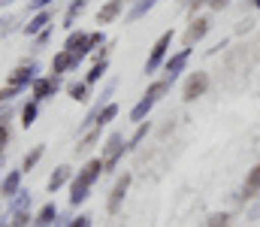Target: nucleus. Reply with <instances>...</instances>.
Masks as SVG:
<instances>
[{
	"label": "nucleus",
	"mask_w": 260,
	"mask_h": 227,
	"mask_svg": "<svg viewBox=\"0 0 260 227\" xmlns=\"http://www.w3.org/2000/svg\"><path fill=\"white\" fill-rule=\"evenodd\" d=\"M100 173H106L103 157H91V160L79 170V176H76V179H73V185H70V203H73V206H79V203H85V200H88L91 185L100 179Z\"/></svg>",
	"instance_id": "obj_1"
},
{
	"label": "nucleus",
	"mask_w": 260,
	"mask_h": 227,
	"mask_svg": "<svg viewBox=\"0 0 260 227\" xmlns=\"http://www.w3.org/2000/svg\"><path fill=\"white\" fill-rule=\"evenodd\" d=\"M170 46H173V30H164V34L157 37V43L151 46V55H148V61H145V73H154L157 67H164Z\"/></svg>",
	"instance_id": "obj_2"
},
{
	"label": "nucleus",
	"mask_w": 260,
	"mask_h": 227,
	"mask_svg": "<svg viewBox=\"0 0 260 227\" xmlns=\"http://www.w3.org/2000/svg\"><path fill=\"white\" fill-rule=\"evenodd\" d=\"M124 149H127L124 134H109V140H106V146H103V167L112 170V167L118 164V157L124 154Z\"/></svg>",
	"instance_id": "obj_3"
},
{
	"label": "nucleus",
	"mask_w": 260,
	"mask_h": 227,
	"mask_svg": "<svg viewBox=\"0 0 260 227\" xmlns=\"http://www.w3.org/2000/svg\"><path fill=\"white\" fill-rule=\"evenodd\" d=\"M206 88H209V73L197 70V73H191V79H188L185 88H182V100H185V103H194L197 97L206 94Z\"/></svg>",
	"instance_id": "obj_4"
},
{
	"label": "nucleus",
	"mask_w": 260,
	"mask_h": 227,
	"mask_svg": "<svg viewBox=\"0 0 260 227\" xmlns=\"http://www.w3.org/2000/svg\"><path fill=\"white\" fill-rule=\"evenodd\" d=\"M130 182H133V176L124 173L118 182H115V188H112V194H109V203H106V209H109V215H115L118 209H121V203H124V194H127Z\"/></svg>",
	"instance_id": "obj_5"
},
{
	"label": "nucleus",
	"mask_w": 260,
	"mask_h": 227,
	"mask_svg": "<svg viewBox=\"0 0 260 227\" xmlns=\"http://www.w3.org/2000/svg\"><path fill=\"white\" fill-rule=\"evenodd\" d=\"M64 49L82 61V58H85V55H91V49H94V46H91V34H70Z\"/></svg>",
	"instance_id": "obj_6"
},
{
	"label": "nucleus",
	"mask_w": 260,
	"mask_h": 227,
	"mask_svg": "<svg viewBox=\"0 0 260 227\" xmlns=\"http://www.w3.org/2000/svg\"><path fill=\"white\" fill-rule=\"evenodd\" d=\"M34 79H37V64L30 61V64H21V67H15V70L9 73V85H15V88H24L27 82L34 85Z\"/></svg>",
	"instance_id": "obj_7"
},
{
	"label": "nucleus",
	"mask_w": 260,
	"mask_h": 227,
	"mask_svg": "<svg viewBox=\"0 0 260 227\" xmlns=\"http://www.w3.org/2000/svg\"><path fill=\"white\" fill-rule=\"evenodd\" d=\"M188 61H191V49H182L179 55H173V58H167V61H164V70H167V79L173 82L176 76H179L182 70H185V64H188Z\"/></svg>",
	"instance_id": "obj_8"
},
{
	"label": "nucleus",
	"mask_w": 260,
	"mask_h": 227,
	"mask_svg": "<svg viewBox=\"0 0 260 227\" xmlns=\"http://www.w3.org/2000/svg\"><path fill=\"white\" fill-rule=\"evenodd\" d=\"M58 88H61V79L58 76H52V79H34V100L40 103V100L52 97Z\"/></svg>",
	"instance_id": "obj_9"
},
{
	"label": "nucleus",
	"mask_w": 260,
	"mask_h": 227,
	"mask_svg": "<svg viewBox=\"0 0 260 227\" xmlns=\"http://www.w3.org/2000/svg\"><path fill=\"white\" fill-rule=\"evenodd\" d=\"M49 24H52V12H49V9H40V12L24 24V34H27V37H37V34H43Z\"/></svg>",
	"instance_id": "obj_10"
},
{
	"label": "nucleus",
	"mask_w": 260,
	"mask_h": 227,
	"mask_svg": "<svg viewBox=\"0 0 260 227\" xmlns=\"http://www.w3.org/2000/svg\"><path fill=\"white\" fill-rule=\"evenodd\" d=\"M121 9H124V0H109L106 6H100V12H97V24H112V21L121 15Z\"/></svg>",
	"instance_id": "obj_11"
},
{
	"label": "nucleus",
	"mask_w": 260,
	"mask_h": 227,
	"mask_svg": "<svg viewBox=\"0 0 260 227\" xmlns=\"http://www.w3.org/2000/svg\"><path fill=\"white\" fill-rule=\"evenodd\" d=\"M209 27H212V21H209V18H197L194 24L188 27V34H185V46L191 49L194 43H200V40H203V37L209 34Z\"/></svg>",
	"instance_id": "obj_12"
},
{
	"label": "nucleus",
	"mask_w": 260,
	"mask_h": 227,
	"mask_svg": "<svg viewBox=\"0 0 260 227\" xmlns=\"http://www.w3.org/2000/svg\"><path fill=\"white\" fill-rule=\"evenodd\" d=\"M76 64H79V58H76V55H70V52H58V55H55V61H52V73L55 76H61V73H67V70H70V67H76Z\"/></svg>",
	"instance_id": "obj_13"
},
{
	"label": "nucleus",
	"mask_w": 260,
	"mask_h": 227,
	"mask_svg": "<svg viewBox=\"0 0 260 227\" xmlns=\"http://www.w3.org/2000/svg\"><path fill=\"white\" fill-rule=\"evenodd\" d=\"M18 188H21V170L6 173V179H3V185H0V194H3V197H15Z\"/></svg>",
	"instance_id": "obj_14"
},
{
	"label": "nucleus",
	"mask_w": 260,
	"mask_h": 227,
	"mask_svg": "<svg viewBox=\"0 0 260 227\" xmlns=\"http://www.w3.org/2000/svg\"><path fill=\"white\" fill-rule=\"evenodd\" d=\"M151 109H154V100H151V97H142V100L130 109V121H145Z\"/></svg>",
	"instance_id": "obj_15"
},
{
	"label": "nucleus",
	"mask_w": 260,
	"mask_h": 227,
	"mask_svg": "<svg viewBox=\"0 0 260 227\" xmlns=\"http://www.w3.org/2000/svg\"><path fill=\"white\" fill-rule=\"evenodd\" d=\"M70 176H73L70 167H58V170L52 173V179H49V194H55L58 188H64L67 182H70Z\"/></svg>",
	"instance_id": "obj_16"
},
{
	"label": "nucleus",
	"mask_w": 260,
	"mask_h": 227,
	"mask_svg": "<svg viewBox=\"0 0 260 227\" xmlns=\"http://www.w3.org/2000/svg\"><path fill=\"white\" fill-rule=\"evenodd\" d=\"M55 218H58V206H55V203H46V206L40 209V215H37L34 227H52L55 224Z\"/></svg>",
	"instance_id": "obj_17"
},
{
	"label": "nucleus",
	"mask_w": 260,
	"mask_h": 227,
	"mask_svg": "<svg viewBox=\"0 0 260 227\" xmlns=\"http://www.w3.org/2000/svg\"><path fill=\"white\" fill-rule=\"evenodd\" d=\"M257 191H260V164L248 170V179H245V188H242V194H245V200H248V197H254Z\"/></svg>",
	"instance_id": "obj_18"
},
{
	"label": "nucleus",
	"mask_w": 260,
	"mask_h": 227,
	"mask_svg": "<svg viewBox=\"0 0 260 227\" xmlns=\"http://www.w3.org/2000/svg\"><path fill=\"white\" fill-rule=\"evenodd\" d=\"M97 143H100V124H97L94 131H88V134H85V137L79 140V146H76V151H79V154H85V151H91V149H94Z\"/></svg>",
	"instance_id": "obj_19"
},
{
	"label": "nucleus",
	"mask_w": 260,
	"mask_h": 227,
	"mask_svg": "<svg viewBox=\"0 0 260 227\" xmlns=\"http://www.w3.org/2000/svg\"><path fill=\"white\" fill-rule=\"evenodd\" d=\"M170 85H173L170 79H157V82H151V85H148V91H145V97H151V100L157 103V100H160V97H164V94L170 91Z\"/></svg>",
	"instance_id": "obj_20"
},
{
	"label": "nucleus",
	"mask_w": 260,
	"mask_h": 227,
	"mask_svg": "<svg viewBox=\"0 0 260 227\" xmlns=\"http://www.w3.org/2000/svg\"><path fill=\"white\" fill-rule=\"evenodd\" d=\"M85 12V0H73L70 6H67V15H64V27H73L76 24V18Z\"/></svg>",
	"instance_id": "obj_21"
},
{
	"label": "nucleus",
	"mask_w": 260,
	"mask_h": 227,
	"mask_svg": "<svg viewBox=\"0 0 260 227\" xmlns=\"http://www.w3.org/2000/svg\"><path fill=\"white\" fill-rule=\"evenodd\" d=\"M67 94H70L73 100H79V103L88 100V82H70V85H67Z\"/></svg>",
	"instance_id": "obj_22"
},
{
	"label": "nucleus",
	"mask_w": 260,
	"mask_h": 227,
	"mask_svg": "<svg viewBox=\"0 0 260 227\" xmlns=\"http://www.w3.org/2000/svg\"><path fill=\"white\" fill-rule=\"evenodd\" d=\"M115 115H118V103H106V106L100 109V115H97V124H100V127H106Z\"/></svg>",
	"instance_id": "obj_23"
},
{
	"label": "nucleus",
	"mask_w": 260,
	"mask_h": 227,
	"mask_svg": "<svg viewBox=\"0 0 260 227\" xmlns=\"http://www.w3.org/2000/svg\"><path fill=\"white\" fill-rule=\"evenodd\" d=\"M154 3H157V0H139V3H136V6L130 9L127 21H139V18H142V15H145V12H148V9H151Z\"/></svg>",
	"instance_id": "obj_24"
},
{
	"label": "nucleus",
	"mask_w": 260,
	"mask_h": 227,
	"mask_svg": "<svg viewBox=\"0 0 260 227\" xmlns=\"http://www.w3.org/2000/svg\"><path fill=\"white\" fill-rule=\"evenodd\" d=\"M106 70H109V61H97V64H94V67L88 70V76H85V82H88V85H94L97 79H103V73H106Z\"/></svg>",
	"instance_id": "obj_25"
},
{
	"label": "nucleus",
	"mask_w": 260,
	"mask_h": 227,
	"mask_svg": "<svg viewBox=\"0 0 260 227\" xmlns=\"http://www.w3.org/2000/svg\"><path fill=\"white\" fill-rule=\"evenodd\" d=\"M37 112H40V106H37V100H30V103H27V106L21 109V124H24V127H30V124L37 121Z\"/></svg>",
	"instance_id": "obj_26"
},
{
	"label": "nucleus",
	"mask_w": 260,
	"mask_h": 227,
	"mask_svg": "<svg viewBox=\"0 0 260 227\" xmlns=\"http://www.w3.org/2000/svg\"><path fill=\"white\" fill-rule=\"evenodd\" d=\"M43 146H34V149L27 151V154H24V164H21V167H24V170H34V167H37V164H40V157H43Z\"/></svg>",
	"instance_id": "obj_27"
},
{
	"label": "nucleus",
	"mask_w": 260,
	"mask_h": 227,
	"mask_svg": "<svg viewBox=\"0 0 260 227\" xmlns=\"http://www.w3.org/2000/svg\"><path fill=\"white\" fill-rule=\"evenodd\" d=\"M27 206H30V194H27V191H18V194H15V200H12V206H9V212L27 209Z\"/></svg>",
	"instance_id": "obj_28"
},
{
	"label": "nucleus",
	"mask_w": 260,
	"mask_h": 227,
	"mask_svg": "<svg viewBox=\"0 0 260 227\" xmlns=\"http://www.w3.org/2000/svg\"><path fill=\"white\" fill-rule=\"evenodd\" d=\"M145 137H148V124L142 121V124L136 127V134H133V137H130V140H127V149H136V146H139V143H142Z\"/></svg>",
	"instance_id": "obj_29"
},
{
	"label": "nucleus",
	"mask_w": 260,
	"mask_h": 227,
	"mask_svg": "<svg viewBox=\"0 0 260 227\" xmlns=\"http://www.w3.org/2000/svg\"><path fill=\"white\" fill-rule=\"evenodd\" d=\"M27 224H30V212H27V209L12 212V224H9V227H27Z\"/></svg>",
	"instance_id": "obj_30"
},
{
	"label": "nucleus",
	"mask_w": 260,
	"mask_h": 227,
	"mask_svg": "<svg viewBox=\"0 0 260 227\" xmlns=\"http://www.w3.org/2000/svg\"><path fill=\"white\" fill-rule=\"evenodd\" d=\"M206 227H230V215L227 212H215V215H209V224Z\"/></svg>",
	"instance_id": "obj_31"
},
{
	"label": "nucleus",
	"mask_w": 260,
	"mask_h": 227,
	"mask_svg": "<svg viewBox=\"0 0 260 227\" xmlns=\"http://www.w3.org/2000/svg\"><path fill=\"white\" fill-rule=\"evenodd\" d=\"M18 91H21V88H15V85H6V88H0V103H3V100H12Z\"/></svg>",
	"instance_id": "obj_32"
},
{
	"label": "nucleus",
	"mask_w": 260,
	"mask_h": 227,
	"mask_svg": "<svg viewBox=\"0 0 260 227\" xmlns=\"http://www.w3.org/2000/svg\"><path fill=\"white\" fill-rule=\"evenodd\" d=\"M70 227H91V215H79L76 221H70Z\"/></svg>",
	"instance_id": "obj_33"
},
{
	"label": "nucleus",
	"mask_w": 260,
	"mask_h": 227,
	"mask_svg": "<svg viewBox=\"0 0 260 227\" xmlns=\"http://www.w3.org/2000/svg\"><path fill=\"white\" fill-rule=\"evenodd\" d=\"M6 143H9V127H6V124H0V151H3Z\"/></svg>",
	"instance_id": "obj_34"
},
{
	"label": "nucleus",
	"mask_w": 260,
	"mask_h": 227,
	"mask_svg": "<svg viewBox=\"0 0 260 227\" xmlns=\"http://www.w3.org/2000/svg\"><path fill=\"white\" fill-rule=\"evenodd\" d=\"M49 37H52V27H46L43 34H37V43H40V46H46V43H49Z\"/></svg>",
	"instance_id": "obj_35"
},
{
	"label": "nucleus",
	"mask_w": 260,
	"mask_h": 227,
	"mask_svg": "<svg viewBox=\"0 0 260 227\" xmlns=\"http://www.w3.org/2000/svg\"><path fill=\"white\" fill-rule=\"evenodd\" d=\"M103 40H106L103 30H94V34H91V46H103Z\"/></svg>",
	"instance_id": "obj_36"
},
{
	"label": "nucleus",
	"mask_w": 260,
	"mask_h": 227,
	"mask_svg": "<svg viewBox=\"0 0 260 227\" xmlns=\"http://www.w3.org/2000/svg\"><path fill=\"white\" fill-rule=\"evenodd\" d=\"M203 3H206V6H212V9H224L230 0H203Z\"/></svg>",
	"instance_id": "obj_37"
},
{
	"label": "nucleus",
	"mask_w": 260,
	"mask_h": 227,
	"mask_svg": "<svg viewBox=\"0 0 260 227\" xmlns=\"http://www.w3.org/2000/svg\"><path fill=\"white\" fill-rule=\"evenodd\" d=\"M6 118H9V109H0V124H6Z\"/></svg>",
	"instance_id": "obj_38"
},
{
	"label": "nucleus",
	"mask_w": 260,
	"mask_h": 227,
	"mask_svg": "<svg viewBox=\"0 0 260 227\" xmlns=\"http://www.w3.org/2000/svg\"><path fill=\"white\" fill-rule=\"evenodd\" d=\"M46 3H52V0H34V6H46Z\"/></svg>",
	"instance_id": "obj_39"
},
{
	"label": "nucleus",
	"mask_w": 260,
	"mask_h": 227,
	"mask_svg": "<svg viewBox=\"0 0 260 227\" xmlns=\"http://www.w3.org/2000/svg\"><path fill=\"white\" fill-rule=\"evenodd\" d=\"M251 3H254V6H257V9H260V0H251Z\"/></svg>",
	"instance_id": "obj_40"
},
{
	"label": "nucleus",
	"mask_w": 260,
	"mask_h": 227,
	"mask_svg": "<svg viewBox=\"0 0 260 227\" xmlns=\"http://www.w3.org/2000/svg\"><path fill=\"white\" fill-rule=\"evenodd\" d=\"M124 3H130V0H124Z\"/></svg>",
	"instance_id": "obj_41"
}]
</instances>
